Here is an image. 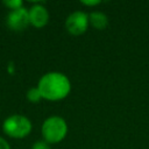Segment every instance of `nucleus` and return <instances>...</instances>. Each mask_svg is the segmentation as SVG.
<instances>
[{
  "mask_svg": "<svg viewBox=\"0 0 149 149\" xmlns=\"http://www.w3.org/2000/svg\"><path fill=\"white\" fill-rule=\"evenodd\" d=\"M37 88L42 95V99L57 101L68 97L71 91V83L64 73L51 71L40 78Z\"/></svg>",
  "mask_w": 149,
  "mask_h": 149,
  "instance_id": "obj_1",
  "label": "nucleus"
},
{
  "mask_svg": "<svg viewBox=\"0 0 149 149\" xmlns=\"http://www.w3.org/2000/svg\"><path fill=\"white\" fill-rule=\"evenodd\" d=\"M68 134L66 121L58 115L49 116L42 123V136L47 143H58Z\"/></svg>",
  "mask_w": 149,
  "mask_h": 149,
  "instance_id": "obj_2",
  "label": "nucleus"
},
{
  "mask_svg": "<svg viewBox=\"0 0 149 149\" xmlns=\"http://www.w3.org/2000/svg\"><path fill=\"white\" fill-rule=\"evenodd\" d=\"M30 120L20 114H14L8 116L2 123V130L6 135L14 139H23L31 132Z\"/></svg>",
  "mask_w": 149,
  "mask_h": 149,
  "instance_id": "obj_3",
  "label": "nucleus"
},
{
  "mask_svg": "<svg viewBox=\"0 0 149 149\" xmlns=\"http://www.w3.org/2000/svg\"><path fill=\"white\" fill-rule=\"evenodd\" d=\"M90 26L88 22V14L81 10H76L71 13L65 20V28L66 30L74 36L84 34Z\"/></svg>",
  "mask_w": 149,
  "mask_h": 149,
  "instance_id": "obj_4",
  "label": "nucleus"
},
{
  "mask_svg": "<svg viewBox=\"0 0 149 149\" xmlns=\"http://www.w3.org/2000/svg\"><path fill=\"white\" fill-rule=\"evenodd\" d=\"M29 23V15L28 10L24 7H20L9 12L7 16V26L15 31H21L28 27Z\"/></svg>",
  "mask_w": 149,
  "mask_h": 149,
  "instance_id": "obj_5",
  "label": "nucleus"
},
{
  "mask_svg": "<svg viewBox=\"0 0 149 149\" xmlns=\"http://www.w3.org/2000/svg\"><path fill=\"white\" fill-rule=\"evenodd\" d=\"M28 15H29V23L33 24L35 28H42L49 21V13L47 8L40 3L31 6L28 9Z\"/></svg>",
  "mask_w": 149,
  "mask_h": 149,
  "instance_id": "obj_6",
  "label": "nucleus"
},
{
  "mask_svg": "<svg viewBox=\"0 0 149 149\" xmlns=\"http://www.w3.org/2000/svg\"><path fill=\"white\" fill-rule=\"evenodd\" d=\"M88 22L93 28L102 30L108 26V17L102 12H92L88 14Z\"/></svg>",
  "mask_w": 149,
  "mask_h": 149,
  "instance_id": "obj_7",
  "label": "nucleus"
},
{
  "mask_svg": "<svg viewBox=\"0 0 149 149\" xmlns=\"http://www.w3.org/2000/svg\"><path fill=\"white\" fill-rule=\"evenodd\" d=\"M27 99H28L30 102H34V104L38 102V101L42 99V95H41L38 88H37V87H31V88H29V90L27 91Z\"/></svg>",
  "mask_w": 149,
  "mask_h": 149,
  "instance_id": "obj_8",
  "label": "nucleus"
},
{
  "mask_svg": "<svg viewBox=\"0 0 149 149\" xmlns=\"http://www.w3.org/2000/svg\"><path fill=\"white\" fill-rule=\"evenodd\" d=\"M3 5L13 10V9L22 7V1L21 0H7V1H3Z\"/></svg>",
  "mask_w": 149,
  "mask_h": 149,
  "instance_id": "obj_9",
  "label": "nucleus"
},
{
  "mask_svg": "<svg viewBox=\"0 0 149 149\" xmlns=\"http://www.w3.org/2000/svg\"><path fill=\"white\" fill-rule=\"evenodd\" d=\"M31 149H50L49 143H47L45 141H37L34 143Z\"/></svg>",
  "mask_w": 149,
  "mask_h": 149,
  "instance_id": "obj_10",
  "label": "nucleus"
},
{
  "mask_svg": "<svg viewBox=\"0 0 149 149\" xmlns=\"http://www.w3.org/2000/svg\"><path fill=\"white\" fill-rule=\"evenodd\" d=\"M80 2H81V5H84V6H93V7L101 3V1H99V0H83V1H80Z\"/></svg>",
  "mask_w": 149,
  "mask_h": 149,
  "instance_id": "obj_11",
  "label": "nucleus"
},
{
  "mask_svg": "<svg viewBox=\"0 0 149 149\" xmlns=\"http://www.w3.org/2000/svg\"><path fill=\"white\" fill-rule=\"evenodd\" d=\"M0 149H10L8 142L5 139H2L1 136H0Z\"/></svg>",
  "mask_w": 149,
  "mask_h": 149,
  "instance_id": "obj_12",
  "label": "nucleus"
}]
</instances>
